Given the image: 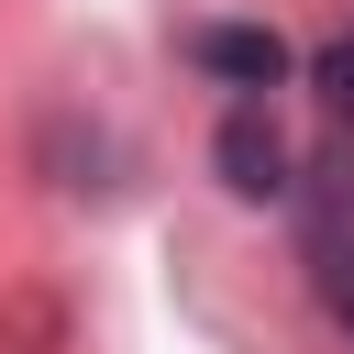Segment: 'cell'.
Instances as JSON below:
<instances>
[{
	"instance_id": "6da1fadb",
	"label": "cell",
	"mask_w": 354,
	"mask_h": 354,
	"mask_svg": "<svg viewBox=\"0 0 354 354\" xmlns=\"http://www.w3.org/2000/svg\"><path fill=\"white\" fill-rule=\"evenodd\" d=\"M210 166H221V188H232V199H288V133L266 122V100L221 111V133H210Z\"/></svg>"
},
{
	"instance_id": "7a4b0ae2",
	"label": "cell",
	"mask_w": 354,
	"mask_h": 354,
	"mask_svg": "<svg viewBox=\"0 0 354 354\" xmlns=\"http://www.w3.org/2000/svg\"><path fill=\"white\" fill-rule=\"evenodd\" d=\"M188 55H199L221 88H277V77H288V44H277L266 22H199Z\"/></svg>"
},
{
	"instance_id": "3957f363",
	"label": "cell",
	"mask_w": 354,
	"mask_h": 354,
	"mask_svg": "<svg viewBox=\"0 0 354 354\" xmlns=\"http://www.w3.org/2000/svg\"><path fill=\"white\" fill-rule=\"evenodd\" d=\"M310 88H321V100H332V111H343V122H354V33H343V44H321V55H310Z\"/></svg>"
},
{
	"instance_id": "277c9868",
	"label": "cell",
	"mask_w": 354,
	"mask_h": 354,
	"mask_svg": "<svg viewBox=\"0 0 354 354\" xmlns=\"http://www.w3.org/2000/svg\"><path fill=\"white\" fill-rule=\"evenodd\" d=\"M343 321H354V288H343Z\"/></svg>"
}]
</instances>
